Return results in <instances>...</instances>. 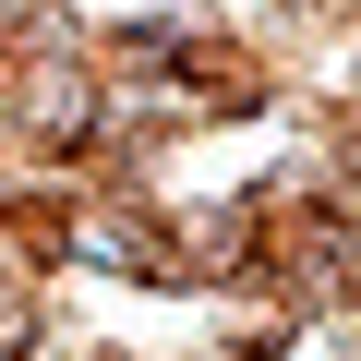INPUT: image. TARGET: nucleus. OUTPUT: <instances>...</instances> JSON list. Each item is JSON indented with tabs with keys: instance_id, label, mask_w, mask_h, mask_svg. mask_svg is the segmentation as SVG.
Instances as JSON below:
<instances>
[{
	"instance_id": "nucleus-1",
	"label": "nucleus",
	"mask_w": 361,
	"mask_h": 361,
	"mask_svg": "<svg viewBox=\"0 0 361 361\" xmlns=\"http://www.w3.org/2000/svg\"><path fill=\"white\" fill-rule=\"evenodd\" d=\"M169 73H180V97H193L205 121H265L289 97V49L265 25H193V37L169 49Z\"/></svg>"
},
{
	"instance_id": "nucleus-2",
	"label": "nucleus",
	"mask_w": 361,
	"mask_h": 361,
	"mask_svg": "<svg viewBox=\"0 0 361 361\" xmlns=\"http://www.w3.org/2000/svg\"><path fill=\"white\" fill-rule=\"evenodd\" d=\"M301 169L325 180V193H349V205H361V85H337V97H313V109H301Z\"/></svg>"
}]
</instances>
